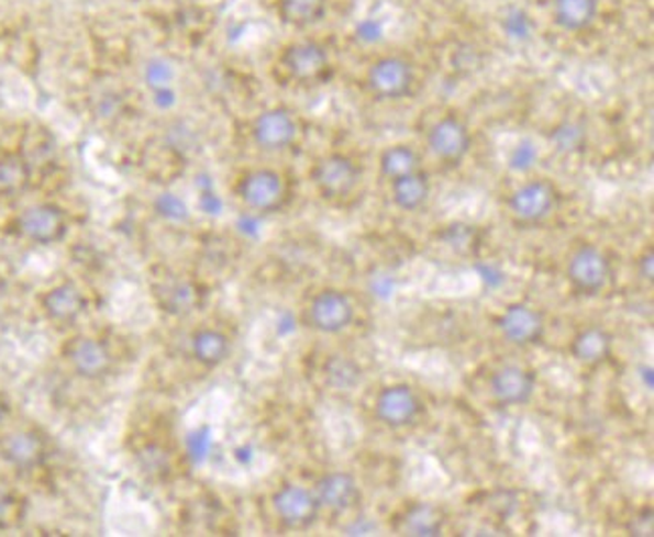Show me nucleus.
I'll return each instance as SVG.
<instances>
[{"label":"nucleus","instance_id":"nucleus-7","mask_svg":"<svg viewBox=\"0 0 654 537\" xmlns=\"http://www.w3.org/2000/svg\"><path fill=\"white\" fill-rule=\"evenodd\" d=\"M366 83L378 100H402L414 86V69L407 59L388 55L374 61L368 69Z\"/></svg>","mask_w":654,"mask_h":537},{"label":"nucleus","instance_id":"nucleus-26","mask_svg":"<svg viewBox=\"0 0 654 537\" xmlns=\"http://www.w3.org/2000/svg\"><path fill=\"white\" fill-rule=\"evenodd\" d=\"M419 152L407 144H395V146L386 148L380 156V175L388 178L390 182L396 178L419 172Z\"/></svg>","mask_w":654,"mask_h":537},{"label":"nucleus","instance_id":"nucleus-28","mask_svg":"<svg viewBox=\"0 0 654 537\" xmlns=\"http://www.w3.org/2000/svg\"><path fill=\"white\" fill-rule=\"evenodd\" d=\"M325 376H328V382L337 390H352L358 384L362 372L352 360L332 358L330 362L325 363Z\"/></svg>","mask_w":654,"mask_h":537},{"label":"nucleus","instance_id":"nucleus-3","mask_svg":"<svg viewBox=\"0 0 654 537\" xmlns=\"http://www.w3.org/2000/svg\"><path fill=\"white\" fill-rule=\"evenodd\" d=\"M568 281L572 288L584 295H596L608 286L612 277V265L606 253L594 245H581L569 257Z\"/></svg>","mask_w":654,"mask_h":537},{"label":"nucleus","instance_id":"nucleus-4","mask_svg":"<svg viewBox=\"0 0 654 537\" xmlns=\"http://www.w3.org/2000/svg\"><path fill=\"white\" fill-rule=\"evenodd\" d=\"M273 512L287 529H309L320 517V501L313 491L285 483L273 493Z\"/></svg>","mask_w":654,"mask_h":537},{"label":"nucleus","instance_id":"nucleus-20","mask_svg":"<svg viewBox=\"0 0 654 537\" xmlns=\"http://www.w3.org/2000/svg\"><path fill=\"white\" fill-rule=\"evenodd\" d=\"M612 342H614L612 334L606 332L605 327L590 325V327H584L576 334V338L572 339L569 351L578 362L598 366L612 356Z\"/></svg>","mask_w":654,"mask_h":537},{"label":"nucleus","instance_id":"nucleus-33","mask_svg":"<svg viewBox=\"0 0 654 537\" xmlns=\"http://www.w3.org/2000/svg\"><path fill=\"white\" fill-rule=\"evenodd\" d=\"M4 414H7V404H4V400H2V396H0V423H2Z\"/></svg>","mask_w":654,"mask_h":537},{"label":"nucleus","instance_id":"nucleus-18","mask_svg":"<svg viewBox=\"0 0 654 537\" xmlns=\"http://www.w3.org/2000/svg\"><path fill=\"white\" fill-rule=\"evenodd\" d=\"M152 298L162 312L170 315H186L197 310L200 303V291L192 281L180 277H158L152 283Z\"/></svg>","mask_w":654,"mask_h":537},{"label":"nucleus","instance_id":"nucleus-5","mask_svg":"<svg viewBox=\"0 0 654 537\" xmlns=\"http://www.w3.org/2000/svg\"><path fill=\"white\" fill-rule=\"evenodd\" d=\"M311 182L325 199H342L358 187L359 168L346 154H328L313 164Z\"/></svg>","mask_w":654,"mask_h":537},{"label":"nucleus","instance_id":"nucleus-30","mask_svg":"<svg viewBox=\"0 0 654 537\" xmlns=\"http://www.w3.org/2000/svg\"><path fill=\"white\" fill-rule=\"evenodd\" d=\"M630 536L634 537H651L654 532L653 512L651 510H642L639 517H634L629 524Z\"/></svg>","mask_w":654,"mask_h":537},{"label":"nucleus","instance_id":"nucleus-17","mask_svg":"<svg viewBox=\"0 0 654 537\" xmlns=\"http://www.w3.org/2000/svg\"><path fill=\"white\" fill-rule=\"evenodd\" d=\"M41 310L55 324H74L86 313V293L71 281H63L41 295Z\"/></svg>","mask_w":654,"mask_h":537},{"label":"nucleus","instance_id":"nucleus-1","mask_svg":"<svg viewBox=\"0 0 654 537\" xmlns=\"http://www.w3.org/2000/svg\"><path fill=\"white\" fill-rule=\"evenodd\" d=\"M236 194L255 213H277L287 199V188L279 172L257 168L239 180Z\"/></svg>","mask_w":654,"mask_h":537},{"label":"nucleus","instance_id":"nucleus-31","mask_svg":"<svg viewBox=\"0 0 654 537\" xmlns=\"http://www.w3.org/2000/svg\"><path fill=\"white\" fill-rule=\"evenodd\" d=\"M556 136L557 148H562V150L580 146L581 130L578 125L566 124L564 130H557Z\"/></svg>","mask_w":654,"mask_h":537},{"label":"nucleus","instance_id":"nucleus-12","mask_svg":"<svg viewBox=\"0 0 654 537\" xmlns=\"http://www.w3.org/2000/svg\"><path fill=\"white\" fill-rule=\"evenodd\" d=\"M285 71L297 83H315L328 76L330 57L328 51L315 41H297L291 43L281 55Z\"/></svg>","mask_w":654,"mask_h":537},{"label":"nucleus","instance_id":"nucleus-14","mask_svg":"<svg viewBox=\"0 0 654 537\" xmlns=\"http://www.w3.org/2000/svg\"><path fill=\"white\" fill-rule=\"evenodd\" d=\"M297 122L293 113L284 108H271L259 113L251 127V136L261 150L284 152L296 142Z\"/></svg>","mask_w":654,"mask_h":537},{"label":"nucleus","instance_id":"nucleus-16","mask_svg":"<svg viewBox=\"0 0 654 537\" xmlns=\"http://www.w3.org/2000/svg\"><path fill=\"white\" fill-rule=\"evenodd\" d=\"M0 457L14 469L31 471L41 467L47 459V443L37 430L23 428L11 433L0 445Z\"/></svg>","mask_w":654,"mask_h":537},{"label":"nucleus","instance_id":"nucleus-22","mask_svg":"<svg viewBox=\"0 0 654 537\" xmlns=\"http://www.w3.org/2000/svg\"><path fill=\"white\" fill-rule=\"evenodd\" d=\"M552 13L559 29L578 33L592 25L598 14V0H552Z\"/></svg>","mask_w":654,"mask_h":537},{"label":"nucleus","instance_id":"nucleus-13","mask_svg":"<svg viewBox=\"0 0 654 537\" xmlns=\"http://www.w3.org/2000/svg\"><path fill=\"white\" fill-rule=\"evenodd\" d=\"M426 144L432 156L446 164H457L469 154V127L457 115H445L432 124L426 134Z\"/></svg>","mask_w":654,"mask_h":537},{"label":"nucleus","instance_id":"nucleus-10","mask_svg":"<svg viewBox=\"0 0 654 537\" xmlns=\"http://www.w3.org/2000/svg\"><path fill=\"white\" fill-rule=\"evenodd\" d=\"M422 402L419 394L408 384H390L376 396L374 413L388 428H404L419 418Z\"/></svg>","mask_w":654,"mask_h":537},{"label":"nucleus","instance_id":"nucleus-24","mask_svg":"<svg viewBox=\"0 0 654 537\" xmlns=\"http://www.w3.org/2000/svg\"><path fill=\"white\" fill-rule=\"evenodd\" d=\"M31 182V166L19 154L0 158V197L14 199L23 194Z\"/></svg>","mask_w":654,"mask_h":537},{"label":"nucleus","instance_id":"nucleus-23","mask_svg":"<svg viewBox=\"0 0 654 537\" xmlns=\"http://www.w3.org/2000/svg\"><path fill=\"white\" fill-rule=\"evenodd\" d=\"M431 197V182L424 172H412L392 180V200L400 211H420Z\"/></svg>","mask_w":654,"mask_h":537},{"label":"nucleus","instance_id":"nucleus-15","mask_svg":"<svg viewBox=\"0 0 654 537\" xmlns=\"http://www.w3.org/2000/svg\"><path fill=\"white\" fill-rule=\"evenodd\" d=\"M491 394L503 406H525L535 392V376L530 370L507 363L491 376Z\"/></svg>","mask_w":654,"mask_h":537},{"label":"nucleus","instance_id":"nucleus-19","mask_svg":"<svg viewBox=\"0 0 654 537\" xmlns=\"http://www.w3.org/2000/svg\"><path fill=\"white\" fill-rule=\"evenodd\" d=\"M313 493L320 501L321 507H325L330 512H347V510L356 507L359 501V485L356 477L344 473V471L325 473L321 479H318Z\"/></svg>","mask_w":654,"mask_h":537},{"label":"nucleus","instance_id":"nucleus-6","mask_svg":"<svg viewBox=\"0 0 654 537\" xmlns=\"http://www.w3.org/2000/svg\"><path fill=\"white\" fill-rule=\"evenodd\" d=\"M354 315V303L344 291L323 289L309 303L308 324L320 334L334 336L352 325Z\"/></svg>","mask_w":654,"mask_h":537},{"label":"nucleus","instance_id":"nucleus-27","mask_svg":"<svg viewBox=\"0 0 654 537\" xmlns=\"http://www.w3.org/2000/svg\"><path fill=\"white\" fill-rule=\"evenodd\" d=\"M325 11L328 0H279V14L287 25H315L325 16Z\"/></svg>","mask_w":654,"mask_h":537},{"label":"nucleus","instance_id":"nucleus-29","mask_svg":"<svg viewBox=\"0 0 654 537\" xmlns=\"http://www.w3.org/2000/svg\"><path fill=\"white\" fill-rule=\"evenodd\" d=\"M16 505H19V501L14 497L13 491L7 488L4 483H0V529L13 524Z\"/></svg>","mask_w":654,"mask_h":537},{"label":"nucleus","instance_id":"nucleus-8","mask_svg":"<svg viewBox=\"0 0 654 537\" xmlns=\"http://www.w3.org/2000/svg\"><path fill=\"white\" fill-rule=\"evenodd\" d=\"M497 327L507 344L528 348L542 339L545 332V320L542 312L535 310L530 303H511L506 312L499 315Z\"/></svg>","mask_w":654,"mask_h":537},{"label":"nucleus","instance_id":"nucleus-21","mask_svg":"<svg viewBox=\"0 0 654 537\" xmlns=\"http://www.w3.org/2000/svg\"><path fill=\"white\" fill-rule=\"evenodd\" d=\"M192 358L204 368H217L231 356V339L214 327H200L190 338Z\"/></svg>","mask_w":654,"mask_h":537},{"label":"nucleus","instance_id":"nucleus-32","mask_svg":"<svg viewBox=\"0 0 654 537\" xmlns=\"http://www.w3.org/2000/svg\"><path fill=\"white\" fill-rule=\"evenodd\" d=\"M639 273H641L642 279H646V281H651V283H653V279H654L653 249L644 250V253H642V257H641V259H639Z\"/></svg>","mask_w":654,"mask_h":537},{"label":"nucleus","instance_id":"nucleus-25","mask_svg":"<svg viewBox=\"0 0 654 537\" xmlns=\"http://www.w3.org/2000/svg\"><path fill=\"white\" fill-rule=\"evenodd\" d=\"M443 524H445V517L429 503H417V505L408 507L404 517H402V529L407 536H441Z\"/></svg>","mask_w":654,"mask_h":537},{"label":"nucleus","instance_id":"nucleus-2","mask_svg":"<svg viewBox=\"0 0 654 537\" xmlns=\"http://www.w3.org/2000/svg\"><path fill=\"white\" fill-rule=\"evenodd\" d=\"M507 206L521 225H537L556 211V187L547 180H528L511 192Z\"/></svg>","mask_w":654,"mask_h":537},{"label":"nucleus","instance_id":"nucleus-9","mask_svg":"<svg viewBox=\"0 0 654 537\" xmlns=\"http://www.w3.org/2000/svg\"><path fill=\"white\" fill-rule=\"evenodd\" d=\"M65 360L84 380H101L113 370V354L106 342L81 336L67 344Z\"/></svg>","mask_w":654,"mask_h":537},{"label":"nucleus","instance_id":"nucleus-11","mask_svg":"<svg viewBox=\"0 0 654 537\" xmlns=\"http://www.w3.org/2000/svg\"><path fill=\"white\" fill-rule=\"evenodd\" d=\"M16 228L35 245H55L67 233V219L55 204H33L16 219Z\"/></svg>","mask_w":654,"mask_h":537}]
</instances>
